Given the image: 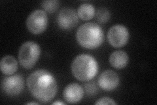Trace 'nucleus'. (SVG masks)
I'll use <instances>...</instances> for the list:
<instances>
[{"label":"nucleus","mask_w":157,"mask_h":105,"mask_svg":"<svg viewBox=\"0 0 157 105\" xmlns=\"http://www.w3.org/2000/svg\"><path fill=\"white\" fill-rule=\"evenodd\" d=\"M128 61V55L124 51H116L112 53L109 57V63L113 67L118 70L124 68Z\"/></svg>","instance_id":"obj_11"},{"label":"nucleus","mask_w":157,"mask_h":105,"mask_svg":"<svg viewBox=\"0 0 157 105\" xmlns=\"http://www.w3.org/2000/svg\"><path fill=\"white\" fill-rule=\"evenodd\" d=\"M26 104H37V103H28Z\"/></svg>","instance_id":"obj_19"},{"label":"nucleus","mask_w":157,"mask_h":105,"mask_svg":"<svg viewBox=\"0 0 157 105\" xmlns=\"http://www.w3.org/2000/svg\"><path fill=\"white\" fill-rule=\"evenodd\" d=\"M84 95V90L79 84L71 83L67 85L63 91V97L70 104H76L79 102Z\"/></svg>","instance_id":"obj_10"},{"label":"nucleus","mask_w":157,"mask_h":105,"mask_svg":"<svg viewBox=\"0 0 157 105\" xmlns=\"http://www.w3.org/2000/svg\"><path fill=\"white\" fill-rule=\"evenodd\" d=\"M129 32L127 28L122 24L113 26L107 32V37L111 46L115 48L124 46L128 42Z\"/></svg>","instance_id":"obj_6"},{"label":"nucleus","mask_w":157,"mask_h":105,"mask_svg":"<svg viewBox=\"0 0 157 105\" xmlns=\"http://www.w3.org/2000/svg\"><path fill=\"white\" fill-rule=\"evenodd\" d=\"M76 39L82 47L88 49H96L104 42V32L98 24L86 22L77 29Z\"/></svg>","instance_id":"obj_2"},{"label":"nucleus","mask_w":157,"mask_h":105,"mask_svg":"<svg viewBox=\"0 0 157 105\" xmlns=\"http://www.w3.org/2000/svg\"><path fill=\"white\" fill-rule=\"evenodd\" d=\"M71 72L76 79L81 82H88L94 78L98 72L96 59L88 54L77 56L71 63Z\"/></svg>","instance_id":"obj_3"},{"label":"nucleus","mask_w":157,"mask_h":105,"mask_svg":"<svg viewBox=\"0 0 157 105\" xmlns=\"http://www.w3.org/2000/svg\"><path fill=\"white\" fill-rule=\"evenodd\" d=\"M41 49L34 42H26L19 49L18 61L21 66L25 69L32 68L40 57Z\"/></svg>","instance_id":"obj_4"},{"label":"nucleus","mask_w":157,"mask_h":105,"mask_svg":"<svg viewBox=\"0 0 157 105\" xmlns=\"http://www.w3.org/2000/svg\"><path fill=\"white\" fill-rule=\"evenodd\" d=\"M48 17L45 11L37 9L32 12L26 20L28 30L33 34H39L45 30L48 26Z\"/></svg>","instance_id":"obj_5"},{"label":"nucleus","mask_w":157,"mask_h":105,"mask_svg":"<svg viewBox=\"0 0 157 105\" xmlns=\"http://www.w3.org/2000/svg\"><path fill=\"white\" fill-rule=\"evenodd\" d=\"M111 18V13L107 8L101 7L97 11L96 18L100 23H106Z\"/></svg>","instance_id":"obj_15"},{"label":"nucleus","mask_w":157,"mask_h":105,"mask_svg":"<svg viewBox=\"0 0 157 105\" xmlns=\"http://www.w3.org/2000/svg\"><path fill=\"white\" fill-rule=\"evenodd\" d=\"M78 17L83 21H89L94 17L95 8L90 3H82L77 9Z\"/></svg>","instance_id":"obj_13"},{"label":"nucleus","mask_w":157,"mask_h":105,"mask_svg":"<svg viewBox=\"0 0 157 105\" xmlns=\"http://www.w3.org/2000/svg\"><path fill=\"white\" fill-rule=\"evenodd\" d=\"M59 27L63 30H71L78 23V17L74 9L63 8L58 13L56 18Z\"/></svg>","instance_id":"obj_8"},{"label":"nucleus","mask_w":157,"mask_h":105,"mask_svg":"<svg viewBox=\"0 0 157 105\" xmlns=\"http://www.w3.org/2000/svg\"><path fill=\"white\" fill-rule=\"evenodd\" d=\"M2 87L3 92L8 96H18L24 87V78L21 74L4 78L2 82Z\"/></svg>","instance_id":"obj_7"},{"label":"nucleus","mask_w":157,"mask_h":105,"mask_svg":"<svg viewBox=\"0 0 157 105\" xmlns=\"http://www.w3.org/2000/svg\"><path fill=\"white\" fill-rule=\"evenodd\" d=\"M29 91L39 101L47 103L55 97L58 85L52 74L46 70L33 72L27 79Z\"/></svg>","instance_id":"obj_1"},{"label":"nucleus","mask_w":157,"mask_h":105,"mask_svg":"<svg viewBox=\"0 0 157 105\" xmlns=\"http://www.w3.org/2000/svg\"><path fill=\"white\" fill-rule=\"evenodd\" d=\"M85 89L88 95H95L98 89L94 82H90L85 85Z\"/></svg>","instance_id":"obj_16"},{"label":"nucleus","mask_w":157,"mask_h":105,"mask_svg":"<svg viewBox=\"0 0 157 105\" xmlns=\"http://www.w3.org/2000/svg\"><path fill=\"white\" fill-rule=\"evenodd\" d=\"M117 103L114 101L113 100L109 97H102L98 100L97 102L95 103L96 105L99 104H117Z\"/></svg>","instance_id":"obj_17"},{"label":"nucleus","mask_w":157,"mask_h":105,"mask_svg":"<svg viewBox=\"0 0 157 105\" xmlns=\"http://www.w3.org/2000/svg\"><path fill=\"white\" fill-rule=\"evenodd\" d=\"M52 104H54V105H55V104H60V105H63V104H65V103H63V102L56 101V102H55V103H52Z\"/></svg>","instance_id":"obj_18"},{"label":"nucleus","mask_w":157,"mask_h":105,"mask_svg":"<svg viewBox=\"0 0 157 105\" xmlns=\"http://www.w3.org/2000/svg\"><path fill=\"white\" fill-rule=\"evenodd\" d=\"M0 68L6 75H12L15 73L18 69V63L16 59L11 55L3 57L0 62Z\"/></svg>","instance_id":"obj_12"},{"label":"nucleus","mask_w":157,"mask_h":105,"mask_svg":"<svg viewBox=\"0 0 157 105\" xmlns=\"http://www.w3.org/2000/svg\"><path fill=\"white\" fill-rule=\"evenodd\" d=\"M120 79L118 74L111 70H107L103 72L98 79L99 86L106 91L115 90L119 85Z\"/></svg>","instance_id":"obj_9"},{"label":"nucleus","mask_w":157,"mask_h":105,"mask_svg":"<svg viewBox=\"0 0 157 105\" xmlns=\"http://www.w3.org/2000/svg\"><path fill=\"white\" fill-rule=\"evenodd\" d=\"M60 6V2L56 0H50V1H43L41 3V7L48 13H55Z\"/></svg>","instance_id":"obj_14"}]
</instances>
